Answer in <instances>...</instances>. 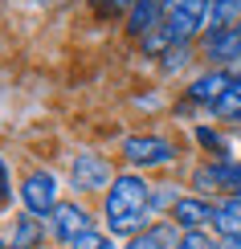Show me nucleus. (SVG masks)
Instances as JSON below:
<instances>
[{
	"mask_svg": "<svg viewBox=\"0 0 241 249\" xmlns=\"http://www.w3.org/2000/svg\"><path fill=\"white\" fill-rule=\"evenodd\" d=\"M119 168H114L111 155L102 151H78L74 160H70V172H66V184L74 188V196H107Z\"/></svg>",
	"mask_w": 241,
	"mask_h": 249,
	"instance_id": "4",
	"label": "nucleus"
},
{
	"mask_svg": "<svg viewBox=\"0 0 241 249\" xmlns=\"http://www.w3.org/2000/svg\"><path fill=\"white\" fill-rule=\"evenodd\" d=\"M45 229H49V241H54V245H66V249H70L82 233L98 229V225H94V213L86 209V204L70 196V200H61L57 209L45 216Z\"/></svg>",
	"mask_w": 241,
	"mask_h": 249,
	"instance_id": "5",
	"label": "nucleus"
},
{
	"mask_svg": "<svg viewBox=\"0 0 241 249\" xmlns=\"http://www.w3.org/2000/svg\"><path fill=\"white\" fill-rule=\"evenodd\" d=\"M229 29H241V0H213L208 33H229Z\"/></svg>",
	"mask_w": 241,
	"mask_h": 249,
	"instance_id": "12",
	"label": "nucleus"
},
{
	"mask_svg": "<svg viewBox=\"0 0 241 249\" xmlns=\"http://www.w3.org/2000/svg\"><path fill=\"white\" fill-rule=\"evenodd\" d=\"M233 90H241V70L233 66H208L204 74H196L192 82H188V102L192 107H217L225 94H233Z\"/></svg>",
	"mask_w": 241,
	"mask_h": 249,
	"instance_id": "7",
	"label": "nucleus"
},
{
	"mask_svg": "<svg viewBox=\"0 0 241 249\" xmlns=\"http://www.w3.org/2000/svg\"><path fill=\"white\" fill-rule=\"evenodd\" d=\"M180 229H176V221L167 216V221H151L148 229H143L139 237H131L123 249H180Z\"/></svg>",
	"mask_w": 241,
	"mask_h": 249,
	"instance_id": "9",
	"label": "nucleus"
},
{
	"mask_svg": "<svg viewBox=\"0 0 241 249\" xmlns=\"http://www.w3.org/2000/svg\"><path fill=\"white\" fill-rule=\"evenodd\" d=\"M188 57H192V45H184V49H167V53L160 57V66L167 70V74H176V70L188 66Z\"/></svg>",
	"mask_w": 241,
	"mask_h": 249,
	"instance_id": "18",
	"label": "nucleus"
},
{
	"mask_svg": "<svg viewBox=\"0 0 241 249\" xmlns=\"http://www.w3.org/2000/svg\"><path fill=\"white\" fill-rule=\"evenodd\" d=\"M213 233H217V237H241V196H237V192L217 200Z\"/></svg>",
	"mask_w": 241,
	"mask_h": 249,
	"instance_id": "11",
	"label": "nucleus"
},
{
	"mask_svg": "<svg viewBox=\"0 0 241 249\" xmlns=\"http://www.w3.org/2000/svg\"><path fill=\"white\" fill-rule=\"evenodd\" d=\"M180 184H151V216H172V209L180 204Z\"/></svg>",
	"mask_w": 241,
	"mask_h": 249,
	"instance_id": "13",
	"label": "nucleus"
},
{
	"mask_svg": "<svg viewBox=\"0 0 241 249\" xmlns=\"http://www.w3.org/2000/svg\"><path fill=\"white\" fill-rule=\"evenodd\" d=\"M90 8L98 17H127L135 8V0H90Z\"/></svg>",
	"mask_w": 241,
	"mask_h": 249,
	"instance_id": "17",
	"label": "nucleus"
},
{
	"mask_svg": "<svg viewBox=\"0 0 241 249\" xmlns=\"http://www.w3.org/2000/svg\"><path fill=\"white\" fill-rule=\"evenodd\" d=\"M180 160V143L172 135H151V131H139V135H127L123 139V163L131 172H155V168H172Z\"/></svg>",
	"mask_w": 241,
	"mask_h": 249,
	"instance_id": "3",
	"label": "nucleus"
},
{
	"mask_svg": "<svg viewBox=\"0 0 241 249\" xmlns=\"http://www.w3.org/2000/svg\"><path fill=\"white\" fill-rule=\"evenodd\" d=\"M41 241H49V229H45L41 216L25 213L13 221V229H8V245L13 249H41Z\"/></svg>",
	"mask_w": 241,
	"mask_h": 249,
	"instance_id": "10",
	"label": "nucleus"
},
{
	"mask_svg": "<svg viewBox=\"0 0 241 249\" xmlns=\"http://www.w3.org/2000/svg\"><path fill=\"white\" fill-rule=\"evenodd\" d=\"M208 17H213V0H164L160 33L167 41V49H184L192 41H204Z\"/></svg>",
	"mask_w": 241,
	"mask_h": 249,
	"instance_id": "2",
	"label": "nucleus"
},
{
	"mask_svg": "<svg viewBox=\"0 0 241 249\" xmlns=\"http://www.w3.org/2000/svg\"><path fill=\"white\" fill-rule=\"evenodd\" d=\"M8 249H13V245H8Z\"/></svg>",
	"mask_w": 241,
	"mask_h": 249,
	"instance_id": "24",
	"label": "nucleus"
},
{
	"mask_svg": "<svg viewBox=\"0 0 241 249\" xmlns=\"http://www.w3.org/2000/svg\"><path fill=\"white\" fill-rule=\"evenodd\" d=\"M213 216H217V200H213V196H196V192H184L180 204L172 209V221H176L180 233L213 229Z\"/></svg>",
	"mask_w": 241,
	"mask_h": 249,
	"instance_id": "8",
	"label": "nucleus"
},
{
	"mask_svg": "<svg viewBox=\"0 0 241 249\" xmlns=\"http://www.w3.org/2000/svg\"><path fill=\"white\" fill-rule=\"evenodd\" d=\"M17 196H20V204H25V213H33V216L45 221V216L61 204L57 176L49 172V168H29L25 180H20V188H17Z\"/></svg>",
	"mask_w": 241,
	"mask_h": 249,
	"instance_id": "6",
	"label": "nucleus"
},
{
	"mask_svg": "<svg viewBox=\"0 0 241 249\" xmlns=\"http://www.w3.org/2000/svg\"><path fill=\"white\" fill-rule=\"evenodd\" d=\"M196 143H201L204 151H213V160H233V155H229V139L217 127H208V123L196 127Z\"/></svg>",
	"mask_w": 241,
	"mask_h": 249,
	"instance_id": "14",
	"label": "nucleus"
},
{
	"mask_svg": "<svg viewBox=\"0 0 241 249\" xmlns=\"http://www.w3.org/2000/svg\"><path fill=\"white\" fill-rule=\"evenodd\" d=\"M237 196H241V188H237Z\"/></svg>",
	"mask_w": 241,
	"mask_h": 249,
	"instance_id": "23",
	"label": "nucleus"
},
{
	"mask_svg": "<svg viewBox=\"0 0 241 249\" xmlns=\"http://www.w3.org/2000/svg\"><path fill=\"white\" fill-rule=\"evenodd\" d=\"M8 200H13V163L0 155V209H4Z\"/></svg>",
	"mask_w": 241,
	"mask_h": 249,
	"instance_id": "20",
	"label": "nucleus"
},
{
	"mask_svg": "<svg viewBox=\"0 0 241 249\" xmlns=\"http://www.w3.org/2000/svg\"><path fill=\"white\" fill-rule=\"evenodd\" d=\"M213 115L221 119V123H237L241 127V90H233V94H225L221 102L213 107Z\"/></svg>",
	"mask_w": 241,
	"mask_h": 249,
	"instance_id": "15",
	"label": "nucleus"
},
{
	"mask_svg": "<svg viewBox=\"0 0 241 249\" xmlns=\"http://www.w3.org/2000/svg\"><path fill=\"white\" fill-rule=\"evenodd\" d=\"M0 249H8V241H4V237H0Z\"/></svg>",
	"mask_w": 241,
	"mask_h": 249,
	"instance_id": "22",
	"label": "nucleus"
},
{
	"mask_svg": "<svg viewBox=\"0 0 241 249\" xmlns=\"http://www.w3.org/2000/svg\"><path fill=\"white\" fill-rule=\"evenodd\" d=\"M217 249H241V237H217Z\"/></svg>",
	"mask_w": 241,
	"mask_h": 249,
	"instance_id": "21",
	"label": "nucleus"
},
{
	"mask_svg": "<svg viewBox=\"0 0 241 249\" xmlns=\"http://www.w3.org/2000/svg\"><path fill=\"white\" fill-rule=\"evenodd\" d=\"M114 241H119V237H111L107 229H90V233H82L70 249H119Z\"/></svg>",
	"mask_w": 241,
	"mask_h": 249,
	"instance_id": "16",
	"label": "nucleus"
},
{
	"mask_svg": "<svg viewBox=\"0 0 241 249\" xmlns=\"http://www.w3.org/2000/svg\"><path fill=\"white\" fill-rule=\"evenodd\" d=\"M180 249H217V237L204 233V229L201 233H184L180 237Z\"/></svg>",
	"mask_w": 241,
	"mask_h": 249,
	"instance_id": "19",
	"label": "nucleus"
},
{
	"mask_svg": "<svg viewBox=\"0 0 241 249\" xmlns=\"http://www.w3.org/2000/svg\"><path fill=\"white\" fill-rule=\"evenodd\" d=\"M102 221L111 237H127V241L151 225V184L143 180V172L123 168L114 176L111 192L102 196Z\"/></svg>",
	"mask_w": 241,
	"mask_h": 249,
	"instance_id": "1",
	"label": "nucleus"
}]
</instances>
